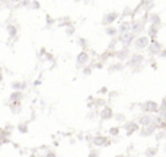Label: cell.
<instances>
[{
    "instance_id": "obj_1",
    "label": "cell",
    "mask_w": 166,
    "mask_h": 157,
    "mask_svg": "<svg viewBox=\"0 0 166 157\" xmlns=\"http://www.w3.org/2000/svg\"><path fill=\"white\" fill-rule=\"evenodd\" d=\"M154 122H159V119L153 118V117H143V118H140V124H143V125H152Z\"/></svg>"
},
{
    "instance_id": "obj_2",
    "label": "cell",
    "mask_w": 166,
    "mask_h": 157,
    "mask_svg": "<svg viewBox=\"0 0 166 157\" xmlns=\"http://www.w3.org/2000/svg\"><path fill=\"white\" fill-rule=\"evenodd\" d=\"M146 45H147V38L146 36H141V38H138L136 41V47L137 48H144Z\"/></svg>"
},
{
    "instance_id": "obj_3",
    "label": "cell",
    "mask_w": 166,
    "mask_h": 157,
    "mask_svg": "<svg viewBox=\"0 0 166 157\" xmlns=\"http://www.w3.org/2000/svg\"><path fill=\"white\" fill-rule=\"evenodd\" d=\"M117 19V13H109V15H106L105 16V19H104V24H111V22H114Z\"/></svg>"
},
{
    "instance_id": "obj_4",
    "label": "cell",
    "mask_w": 166,
    "mask_h": 157,
    "mask_svg": "<svg viewBox=\"0 0 166 157\" xmlns=\"http://www.w3.org/2000/svg\"><path fill=\"white\" fill-rule=\"evenodd\" d=\"M86 61H87V54H86V53L79 54V57H77V63H79V64H85Z\"/></svg>"
},
{
    "instance_id": "obj_5",
    "label": "cell",
    "mask_w": 166,
    "mask_h": 157,
    "mask_svg": "<svg viewBox=\"0 0 166 157\" xmlns=\"http://www.w3.org/2000/svg\"><path fill=\"white\" fill-rule=\"evenodd\" d=\"M133 39V35L131 34H128V32H125V34H123V36H121V41L124 42V44H127V42H130Z\"/></svg>"
},
{
    "instance_id": "obj_6",
    "label": "cell",
    "mask_w": 166,
    "mask_h": 157,
    "mask_svg": "<svg viewBox=\"0 0 166 157\" xmlns=\"http://www.w3.org/2000/svg\"><path fill=\"white\" fill-rule=\"evenodd\" d=\"M141 61H143V57H141V55H134L133 60H131V63H130V65H136V64H138Z\"/></svg>"
},
{
    "instance_id": "obj_7",
    "label": "cell",
    "mask_w": 166,
    "mask_h": 157,
    "mask_svg": "<svg viewBox=\"0 0 166 157\" xmlns=\"http://www.w3.org/2000/svg\"><path fill=\"white\" fill-rule=\"evenodd\" d=\"M111 117H112V112H111V109H109V108H105V109L102 111V118L108 119V118H111Z\"/></svg>"
},
{
    "instance_id": "obj_8",
    "label": "cell",
    "mask_w": 166,
    "mask_h": 157,
    "mask_svg": "<svg viewBox=\"0 0 166 157\" xmlns=\"http://www.w3.org/2000/svg\"><path fill=\"white\" fill-rule=\"evenodd\" d=\"M144 108H146V111H147V112H152V111H156V108H157V106H156V103H153V102H147Z\"/></svg>"
},
{
    "instance_id": "obj_9",
    "label": "cell",
    "mask_w": 166,
    "mask_h": 157,
    "mask_svg": "<svg viewBox=\"0 0 166 157\" xmlns=\"http://www.w3.org/2000/svg\"><path fill=\"white\" fill-rule=\"evenodd\" d=\"M159 48H160V47H159L157 42H152V45H150V53H152V54H156V53L159 51Z\"/></svg>"
},
{
    "instance_id": "obj_10",
    "label": "cell",
    "mask_w": 166,
    "mask_h": 157,
    "mask_svg": "<svg viewBox=\"0 0 166 157\" xmlns=\"http://www.w3.org/2000/svg\"><path fill=\"white\" fill-rule=\"evenodd\" d=\"M125 129H127V132L130 134V132H133L134 129H137V125H136V124H133V122H130L128 125H125Z\"/></svg>"
},
{
    "instance_id": "obj_11",
    "label": "cell",
    "mask_w": 166,
    "mask_h": 157,
    "mask_svg": "<svg viewBox=\"0 0 166 157\" xmlns=\"http://www.w3.org/2000/svg\"><path fill=\"white\" fill-rule=\"evenodd\" d=\"M93 143L96 146H101V144H105V137H96L93 140Z\"/></svg>"
},
{
    "instance_id": "obj_12",
    "label": "cell",
    "mask_w": 166,
    "mask_h": 157,
    "mask_svg": "<svg viewBox=\"0 0 166 157\" xmlns=\"http://www.w3.org/2000/svg\"><path fill=\"white\" fill-rule=\"evenodd\" d=\"M20 98H22V95H20L19 92H16V93H12V96H10V100H15V102H16V100H19Z\"/></svg>"
},
{
    "instance_id": "obj_13",
    "label": "cell",
    "mask_w": 166,
    "mask_h": 157,
    "mask_svg": "<svg viewBox=\"0 0 166 157\" xmlns=\"http://www.w3.org/2000/svg\"><path fill=\"white\" fill-rule=\"evenodd\" d=\"M153 131H154V127H149V128H146L143 131V135H149V134H152Z\"/></svg>"
},
{
    "instance_id": "obj_14",
    "label": "cell",
    "mask_w": 166,
    "mask_h": 157,
    "mask_svg": "<svg viewBox=\"0 0 166 157\" xmlns=\"http://www.w3.org/2000/svg\"><path fill=\"white\" fill-rule=\"evenodd\" d=\"M7 29H9V34H10V35H15V34H16V29H15V26H9Z\"/></svg>"
},
{
    "instance_id": "obj_15",
    "label": "cell",
    "mask_w": 166,
    "mask_h": 157,
    "mask_svg": "<svg viewBox=\"0 0 166 157\" xmlns=\"http://www.w3.org/2000/svg\"><path fill=\"white\" fill-rule=\"evenodd\" d=\"M130 26H131V25H130V24H124V25H123V26H121V29H123V31H124V32H125V31H127V29H130Z\"/></svg>"
},
{
    "instance_id": "obj_16",
    "label": "cell",
    "mask_w": 166,
    "mask_h": 157,
    "mask_svg": "<svg viewBox=\"0 0 166 157\" xmlns=\"http://www.w3.org/2000/svg\"><path fill=\"white\" fill-rule=\"evenodd\" d=\"M25 83H13V87H25Z\"/></svg>"
},
{
    "instance_id": "obj_17",
    "label": "cell",
    "mask_w": 166,
    "mask_h": 157,
    "mask_svg": "<svg viewBox=\"0 0 166 157\" xmlns=\"http://www.w3.org/2000/svg\"><path fill=\"white\" fill-rule=\"evenodd\" d=\"M149 32H150V35H152V36H154V35H156V29H154V28H150V31H149Z\"/></svg>"
},
{
    "instance_id": "obj_18",
    "label": "cell",
    "mask_w": 166,
    "mask_h": 157,
    "mask_svg": "<svg viewBox=\"0 0 166 157\" xmlns=\"http://www.w3.org/2000/svg\"><path fill=\"white\" fill-rule=\"evenodd\" d=\"M111 132H112V134H118V128H112Z\"/></svg>"
},
{
    "instance_id": "obj_19",
    "label": "cell",
    "mask_w": 166,
    "mask_h": 157,
    "mask_svg": "<svg viewBox=\"0 0 166 157\" xmlns=\"http://www.w3.org/2000/svg\"><path fill=\"white\" fill-rule=\"evenodd\" d=\"M89 157H98V153H96V151H95V153H90Z\"/></svg>"
},
{
    "instance_id": "obj_20",
    "label": "cell",
    "mask_w": 166,
    "mask_h": 157,
    "mask_svg": "<svg viewBox=\"0 0 166 157\" xmlns=\"http://www.w3.org/2000/svg\"><path fill=\"white\" fill-rule=\"evenodd\" d=\"M19 129H20V131H26V127H23V125H20V127H19Z\"/></svg>"
},
{
    "instance_id": "obj_21",
    "label": "cell",
    "mask_w": 166,
    "mask_h": 157,
    "mask_svg": "<svg viewBox=\"0 0 166 157\" xmlns=\"http://www.w3.org/2000/svg\"><path fill=\"white\" fill-rule=\"evenodd\" d=\"M114 32H115V29H108V34H109V35H112Z\"/></svg>"
},
{
    "instance_id": "obj_22",
    "label": "cell",
    "mask_w": 166,
    "mask_h": 157,
    "mask_svg": "<svg viewBox=\"0 0 166 157\" xmlns=\"http://www.w3.org/2000/svg\"><path fill=\"white\" fill-rule=\"evenodd\" d=\"M47 157H56V156H54L53 153H50V154H48V156H47Z\"/></svg>"
},
{
    "instance_id": "obj_23",
    "label": "cell",
    "mask_w": 166,
    "mask_h": 157,
    "mask_svg": "<svg viewBox=\"0 0 166 157\" xmlns=\"http://www.w3.org/2000/svg\"><path fill=\"white\" fill-rule=\"evenodd\" d=\"M162 55H165V57H166V51H165V53H163V54H162Z\"/></svg>"
}]
</instances>
